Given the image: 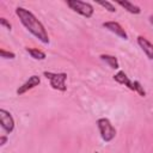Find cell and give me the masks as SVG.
<instances>
[{"instance_id": "obj_6", "label": "cell", "mask_w": 153, "mask_h": 153, "mask_svg": "<svg viewBox=\"0 0 153 153\" xmlns=\"http://www.w3.org/2000/svg\"><path fill=\"white\" fill-rule=\"evenodd\" d=\"M39 82H41V79H39L38 75H31V76H30V78H29L22 86L18 87V90H17V94H18V96H22V94L26 93L29 90H31V88L38 86Z\"/></svg>"}, {"instance_id": "obj_14", "label": "cell", "mask_w": 153, "mask_h": 153, "mask_svg": "<svg viewBox=\"0 0 153 153\" xmlns=\"http://www.w3.org/2000/svg\"><path fill=\"white\" fill-rule=\"evenodd\" d=\"M134 91L137 92L141 97H145V96H146V92H145L143 87L141 86V84H140L139 81H134Z\"/></svg>"}, {"instance_id": "obj_9", "label": "cell", "mask_w": 153, "mask_h": 153, "mask_svg": "<svg viewBox=\"0 0 153 153\" xmlns=\"http://www.w3.org/2000/svg\"><path fill=\"white\" fill-rule=\"evenodd\" d=\"M114 80H116L118 84H122V85H126L129 90L134 91V81H130L127 76V74L123 72V71H120L117 72L115 75H114Z\"/></svg>"}, {"instance_id": "obj_10", "label": "cell", "mask_w": 153, "mask_h": 153, "mask_svg": "<svg viewBox=\"0 0 153 153\" xmlns=\"http://www.w3.org/2000/svg\"><path fill=\"white\" fill-rule=\"evenodd\" d=\"M116 4L120 5V6H122L124 10H127L129 13H133V14H139V13L141 12L140 7L136 6L135 4L130 2V1H127V0H124V1H123V0H117Z\"/></svg>"}, {"instance_id": "obj_18", "label": "cell", "mask_w": 153, "mask_h": 153, "mask_svg": "<svg viewBox=\"0 0 153 153\" xmlns=\"http://www.w3.org/2000/svg\"><path fill=\"white\" fill-rule=\"evenodd\" d=\"M149 22H151V24L153 25V16H151V17H149Z\"/></svg>"}, {"instance_id": "obj_19", "label": "cell", "mask_w": 153, "mask_h": 153, "mask_svg": "<svg viewBox=\"0 0 153 153\" xmlns=\"http://www.w3.org/2000/svg\"><path fill=\"white\" fill-rule=\"evenodd\" d=\"M94 153H98V152H94Z\"/></svg>"}, {"instance_id": "obj_7", "label": "cell", "mask_w": 153, "mask_h": 153, "mask_svg": "<svg viewBox=\"0 0 153 153\" xmlns=\"http://www.w3.org/2000/svg\"><path fill=\"white\" fill-rule=\"evenodd\" d=\"M103 26L105 29H108L109 31H111L112 33H115L116 36L123 38V39H128V35L124 31V29L117 23V22H105L103 23Z\"/></svg>"}, {"instance_id": "obj_15", "label": "cell", "mask_w": 153, "mask_h": 153, "mask_svg": "<svg viewBox=\"0 0 153 153\" xmlns=\"http://www.w3.org/2000/svg\"><path fill=\"white\" fill-rule=\"evenodd\" d=\"M0 55H1V57H4V59H14V57H16V54H14V53L6 51L5 49H1V50H0Z\"/></svg>"}, {"instance_id": "obj_12", "label": "cell", "mask_w": 153, "mask_h": 153, "mask_svg": "<svg viewBox=\"0 0 153 153\" xmlns=\"http://www.w3.org/2000/svg\"><path fill=\"white\" fill-rule=\"evenodd\" d=\"M26 51L31 55V57H33L35 60H44L47 56L42 50H38L36 48H26Z\"/></svg>"}, {"instance_id": "obj_13", "label": "cell", "mask_w": 153, "mask_h": 153, "mask_svg": "<svg viewBox=\"0 0 153 153\" xmlns=\"http://www.w3.org/2000/svg\"><path fill=\"white\" fill-rule=\"evenodd\" d=\"M97 4L100 5V6H103L105 10H108V11L111 12V13L116 12V7H115V5H114L112 2H110V1H97Z\"/></svg>"}, {"instance_id": "obj_2", "label": "cell", "mask_w": 153, "mask_h": 153, "mask_svg": "<svg viewBox=\"0 0 153 153\" xmlns=\"http://www.w3.org/2000/svg\"><path fill=\"white\" fill-rule=\"evenodd\" d=\"M67 6L71 10H73L74 12L79 13L80 16L86 17V18H91L94 12L93 6L91 4L80 1V0H67Z\"/></svg>"}, {"instance_id": "obj_11", "label": "cell", "mask_w": 153, "mask_h": 153, "mask_svg": "<svg viewBox=\"0 0 153 153\" xmlns=\"http://www.w3.org/2000/svg\"><path fill=\"white\" fill-rule=\"evenodd\" d=\"M99 57H100V60H102V61H104L105 63H108L111 68H114V69L120 68L118 61H117V59H116L115 56H112V55H108V54H102Z\"/></svg>"}, {"instance_id": "obj_5", "label": "cell", "mask_w": 153, "mask_h": 153, "mask_svg": "<svg viewBox=\"0 0 153 153\" xmlns=\"http://www.w3.org/2000/svg\"><path fill=\"white\" fill-rule=\"evenodd\" d=\"M0 124H1V128L5 130V133L7 134L12 133L14 129V120L12 115L5 109H0Z\"/></svg>"}, {"instance_id": "obj_17", "label": "cell", "mask_w": 153, "mask_h": 153, "mask_svg": "<svg viewBox=\"0 0 153 153\" xmlns=\"http://www.w3.org/2000/svg\"><path fill=\"white\" fill-rule=\"evenodd\" d=\"M6 141H7V137L2 135V136L0 137V145H1V146H4V145L6 143Z\"/></svg>"}, {"instance_id": "obj_16", "label": "cell", "mask_w": 153, "mask_h": 153, "mask_svg": "<svg viewBox=\"0 0 153 153\" xmlns=\"http://www.w3.org/2000/svg\"><path fill=\"white\" fill-rule=\"evenodd\" d=\"M0 25L1 26H5L7 30H11L12 29V25L10 24V22H7L6 18H0Z\"/></svg>"}, {"instance_id": "obj_8", "label": "cell", "mask_w": 153, "mask_h": 153, "mask_svg": "<svg viewBox=\"0 0 153 153\" xmlns=\"http://www.w3.org/2000/svg\"><path fill=\"white\" fill-rule=\"evenodd\" d=\"M137 44L143 50V53L147 55V57L151 59V60H153V44L147 38H145L142 36H139L137 37Z\"/></svg>"}, {"instance_id": "obj_4", "label": "cell", "mask_w": 153, "mask_h": 153, "mask_svg": "<svg viewBox=\"0 0 153 153\" xmlns=\"http://www.w3.org/2000/svg\"><path fill=\"white\" fill-rule=\"evenodd\" d=\"M97 126L100 133V137L105 142H110L116 136V129L108 118H99L97 121Z\"/></svg>"}, {"instance_id": "obj_1", "label": "cell", "mask_w": 153, "mask_h": 153, "mask_svg": "<svg viewBox=\"0 0 153 153\" xmlns=\"http://www.w3.org/2000/svg\"><path fill=\"white\" fill-rule=\"evenodd\" d=\"M16 14L19 17L22 24L36 38H38L44 44H48L49 43V36H48V33H47L43 24L35 17V14L32 12H30L29 10H26L24 7H17L16 8Z\"/></svg>"}, {"instance_id": "obj_3", "label": "cell", "mask_w": 153, "mask_h": 153, "mask_svg": "<svg viewBox=\"0 0 153 153\" xmlns=\"http://www.w3.org/2000/svg\"><path fill=\"white\" fill-rule=\"evenodd\" d=\"M43 75L50 81V86L54 90L65 92L67 90L66 86V79H67V74L66 73H51V72H44Z\"/></svg>"}]
</instances>
